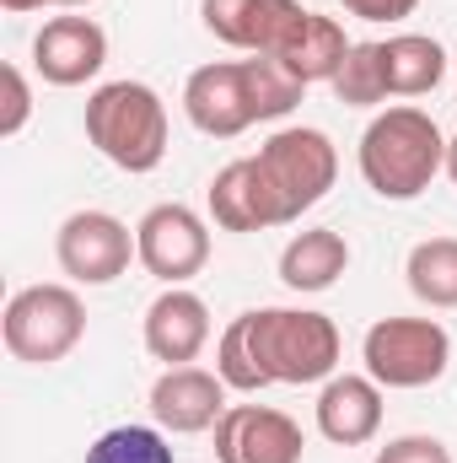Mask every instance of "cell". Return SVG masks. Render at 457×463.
<instances>
[{
    "label": "cell",
    "instance_id": "obj_1",
    "mask_svg": "<svg viewBox=\"0 0 457 463\" xmlns=\"http://www.w3.org/2000/svg\"><path fill=\"white\" fill-rule=\"evenodd\" d=\"M447 140L452 135H442V124L415 103L382 109L360 129V146H355L366 189L393 205L420 200L436 184V173H447Z\"/></svg>",
    "mask_w": 457,
    "mask_h": 463
},
{
    "label": "cell",
    "instance_id": "obj_2",
    "mask_svg": "<svg viewBox=\"0 0 457 463\" xmlns=\"http://www.w3.org/2000/svg\"><path fill=\"white\" fill-rule=\"evenodd\" d=\"M242 318V335L247 350L258 361V372L269 377V388H323L334 372H340V324L318 307H253V313H237Z\"/></svg>",
    "mask_w": 457,
    "mask_h": 463
},
{
    "label": "cell",
    "instance_id": "obj_3",
    "mask_svg": "<svg viewBox=\"0 0 457 463\" xmlns=\"http://www.w3.org/2000/svg\"><path fill=\"white\" fill-rule=\"evenodd\" d=\"M253 173L264 189V216L269 227H291L302 222L312 205H323V194L340 178V151L323 129L312 124H280L258 151H253Z\"/></svg>",
    "mask_w": 457,
    "mask_h": 463
},
{
    "label": "cell",
    "instance_id": "obj_4",
    "mask_svg": "<svg viewBox=\"0 0 457 463\" xmlns=\"http://www.w3.org/2000/svg\"><path fill=\"white\" fill-rule=\"evenodd\" d=\"M87 140L118 173H135V178L156 173L167 162V140H173L162 92L145 81H103L87 98Z\"/></svg>",
    "mask_w": 457,
    "mask_h": 463
},
{
    "label": "cell",
    "instance_id": "obj_5",
    "mask_svg": "<svg viewBox=\"0 0 457 463\" xmlns=\"http://www.w3.org/2000/svg\"><path fill=\"white\" fill-rule=\"evenodd\" d=\"M0 340L11 350V361L22 366H54L87 340V302L76 286L43 280V286H22L5 302L0 318Z\"/></svg>",
    "mask_w": 457,
    "mask_h": 463
},
{
    "label": "cell",
    "instance_id": "obj_6",
    "mask_svg": "<svg viewBox=\"0 0 457 463\" xmlns=\"http://www.w3.org/2000/svg\"><path fill=\"white\" fill-rule=\"evenodd\" d=\"M360 361L382 388H431L452 366V335L436 318H377L360 340Z\"/></svg>",
    "mask_w": 457,
    "mask_h": 463
},
{
    "label": "cell",
    "instance_id": "obj_7",
    "mask_svg": "<svg viewBox=\"0 0 457 463\" xmlns=\"http://www.w3.org/2000/svg\"><path fill=\"white\" fill-rule=\"evenodd\" d=\"M135 253H140V269L156 275L162 286H189L210 264V222L178 200L151 205L135 222Z\"/></svg>",
    "mask_w": 457,
    "mask_h": 463
},
{
    "label": "cell",
    "instance_id": "obj_8",
    "mask_svg": "<svg viewBox=\"0 0 457 463\" xmlns=\"http://www.w3.org/2000/svg\"><path fill=\"white\" fill-rule=\"evenodd\" d=\"M54 259L70 286H114L129 264H140L135 232L114 211H70L54 232Z\"/></svg>",
    "mask_w": 457,
    "mask_h": 463
},
{
    "label": "cell",
    "instance_id": "obj_9",
    "mask_svg": "<svg viewBox=\"0 0 457 463\" xmlns=\"http://www.w3.org/2000/svg\"><path fill=\"white\" fill-rule=\"evenodd\" d=\"M183 114L210 140H237L242 129H253L258 109H253V87H247V60H210V65L189 71Z\"/></svg>",
    "mask_w": 457,
    "mask_h": 463
},
{
    "label": "cell",
    "instance_id": "obj_10",
    "mask_svg": "<svg viewBox=\"0 0 457 463\" xmlns=\"http://www.w3.org/2000/svg\"><path fill=\"white\" fill-rule=\"evenodd\" d=\"M103 65H108V33L81 11L49 16L33 38V71L49 87H87L103 76Z\"/></svg>",
    "mask_w": 457,
    "mask_h": 463
},
{
    "label": "cell",
    "instance_id": "obj_11",
    "mask_svg": "<svg viewBox=\"0 0 457 463\" xmlns=\"http://www.w3.org/2000/svg\"><path fill=\"white\" fill-rule=\"evenodd\" d=\"M307 437L285 410L269 404H227L216 420V463H302Z\"/></svg>",
    "mask_w": 457,
    "mask_h": 463
},
{
    "label": "cell",
    "instance_id": "obj_12",
    "mask_svg": "<svg viewBox=\"0 0 457 463\" xmlns=\"http://www.w3.org/2000/svg\"><path fill=\"white\" fill-rule=\"evenodd\" d=\"M227 383L221 372H205V366H167L156 383H151V420L167 431V437H200V431H216V420L227 415Z\"/></svg>",
    "mask_w": 457,
    "mask_h": 463
},
{
    "label": "cell",
    "instance_id": "obj_13",
    "mask_svg": "<svg viewBox=\"0 0 457 463\" xmlns=\"http://www.w3.org/2000/svg\"><path fill=\"white\" fill-rule=\"evenodd\" d=\"M200 16H205V33L221 38L227 49L275 60L296 33V22L307 16V5L302 0H200Z\"/></svg>",
    "mask_w": 457,
    "mask_h": 463
},
{
    "label": "cell",
    "instance_id": "obj_14",
    "mask_svg": "<svg viewBox=\"0 0 457 463\" xmlns=\"http://www.w3.org/2000/svg\"><path fill=\"white\" fill-rule=\"evenodd\" d=\"M140 340H145V355L162 361V366H189L200 361V350L210 345V307L200 291L189 286H167L145 318H140Z\"/></svg>",
    "mask_w": 457,
    "mask_h": 463
},
{
    "label": "cell",
    "instance_id": "obj_15",
    "mask_svg": "<svg viewBox=\"0 0 457 463\" xmlns=\"http://www.w3.org/2000/svg\"><path fill=\"white\" fill-rule=\"evenodd\" d=\"M312 420L334 448H366L382 431V383L366 372H334L318 388Z\"/></svg>",
    "mask_w": 457,
    "mask_h": 463
},
{
    "label": "cell",
    "instance_id": "obj_16",
    "mask_svg": "<svg viewBox=\"0 0 457 463\" xmlns=\"http://www.w3.org/2000/svg\"><path fill=\"white\" fill-rule=\"evenodd\" d=\"M387 98H425L447 81V49L431 33H393L377 43Z\"/></svg>",
    "mask_w": 457,
    "mask_h": 463
},
{
    "label": "cell",
    "instance_id": "obj_17",
    "mask_svg": "<svg viewBox=\"0 0 457 463\" xmlns=\"http://www.w3.org/2000/svg\"><path fill=\"white\" fill-rule=\"evenodd\" d=\"M344 269H350V242L334 227H307L280 248V280L302 297H318V291L340 286Z\"/></svg>",
    "mask_w": 457,
    "mask_h": 463
},
{
    "label": "cell",
    "instance_id": "obj_18",
    "mask_svg": "<svg viewBox=\"0 0 457 463\" xmlns=\"http://www.w3.org/2000/svg\"><path fill=\"white\" fill-rule=\"evenodd\" d=\"M344 54H350V38H344L340 22H334V16L307 11L275 60H280V65H285L302 87H318V81H334V76H340Z\"/></svg>",
    "mask_w": 457,
    "mask_h": 463
},
{
    "label": "cell",
    "instance_id": "obj_19",
    "mask_svg": "<svg viewBox=\"0 0 457 463\" xmlns=\"http://www.w3.org/2000/svg\"><path fill=\"white\" fill-rule=\"evenodd\" d=\"M205 211L221 232H269L264 216V189H258V173H253V156H237L227 162L210 189H205Z\"/></svg>",
    "mask_w": 457,
    "mask_h": 463
},
{
    "label": "cell",
    "instance_id": "obj_20",
    "mask_svg": "<svg viewBox=\"0 0 457 463\" xmlns=\"http://www.w3.org/2000/svg\"><path fill=\"white\" fill-rule=\"evenodd\" d=\"M404 280L415 291V302L425 307H457V237H425L409 248L404 259Z\"/></svg>",
    "mask_w": 457,
    "mask_h": 463
},
{
    "label": "cell",
    "instance_id": "obj_21",
    "mask_svg": "<svg viewBox=\"0 0 457 463\" xmlns=\"http://www.w3.org/2000/svg\"><path fill=\"white\" fill-rule=\"evenodd\" d=\"M87 463H178V453L162 426H114L87 448Z\"/></svg>",
    "mask_w": 457,
    "mask_h": 463
},
{
    "label": "cell",
    "instance_id": "obj_22",
    "mask_svg": "<svg viewBox=\"0 0 457 463\" xmlns=\"http://www.w3.org/2000/svg\"><path fill=\"white\" fill-rule=\"evenodd\" d=\"M329 87H334V98H340L344 109H377V103H387V81H382V54H377V43H350L340 76H334Z\"/></svg>",
    "mask_w": 457,
    "mask_h": 463
},
{
    "label": "cell",
    "instance_id": "obj_23",
    "mask_svg": "<svg viewBox=\"0 0 457 463\" xmlns=\"http://www.w3.org/2000/svg\"><path fill=\"white\" fill-rule=\"evenodd\" d=\"M216 372H221V383H227L231 393H264L269 388V377L258 372V361L247 350L242 318H231L227 329H221V340H216Z\"/></svg>",
    "mask_w": 457,
    "mask_h": 463
},
{
    "label": "cell",
    "instance_id": "obj_24",
    "mask_svg": "<svg viewBox=\"0 0 457 463\" xmlns=\"http://www.w3.org/2000/svg\"><path fill=\"white\" fill-rule=\"evenodd\" d=\"M371 463H452L442 437H425V431H409V437H393L387 448H377Z\"/></svg>",
    "mask_w": 457,
    "mask_h": 463
},
{
    "label": "cell",
    "instance_id": "obj_25",
    "mask_svg": "<svg viewBox=\"0 0 457 463\" xmlns=\"http://www.w3.org/2000/svg\"><path fill=\"white\" fill-rule=\"evenodd\" d=\"M0 76H5V114H0V135H5V140H16V135L27 129V118H33V87H27V76H22V65H5Z\"/></svg>",
    "mask_w": 457,
    "mask_h": 463
},
{
    "label": "cell",
    "instance_id": "obj_26",
    "mask_svg": "<svg viewBox=\"0 0 457 463\" xmlns=\"http://www.w3.org/2000/svg\"><path fill=\"white\" fill-rule=\"evenodd\" d=\"M344 16H360V22H404L420 11V0H340Z\"/></svg>",
    "mask_w": 457,
    "mask_h": 463
},
{
    "label": "cell",
    "instance_id": "obj_27",
    "mask_svg": "<svg viewBox=\"0 0 457 463\" xmlns=\"http://www.w3.org/2000/svg\"><path fill=\"white\" fill-rule=\"evenodd\" d=\"M0 5H5V11H11V16H27V11H43V5H49V0H0Z\"/></svg>",
    "mask_w": 457,
    "mask_h": 463
},
{
    "label": "cell",
    "instance_id": "obj_28",
    "mask_svg": "<svg viewBox=\"0 0 457 463\" xmlns=\"http://www.w3.org/2000/svg\"><path fill=\"white\" fill-rule=\"evenodd\" d=\"M447 178H452V184H457V135H452V140H447Z\"/></svg>",
    "mask_w": 457,
    "mask_h": 463
},
{
    "label": "cell",
    "instance_id": "obj_29",
    "mask_svg": "<svg viewBox=\"0 0 457 463\" xmlns=\"http://www.w3.org/2000/svg\"><path fill=\"white\" fill-rule=\"evenodd\" d=\"M49 5H60V11H81V5H92V0H49Z\"/></svg>",
    "mask_w": 457,
    "mask_h": 463
},
{
    "label": "cell",
    "instance_id": "obj_30",
    "mask_svg": "<svg viewBox=\"0 0 457 463\" xmlns=\"http://www.w3.org/2000/svg\"><path fill=\"white\" fill-rule=\"evenodd\" d=\"M452 87H457V71H452Z\"/></svg>",
    "mask_w": 457,
    "mask_h": 463
}]
</instances>
